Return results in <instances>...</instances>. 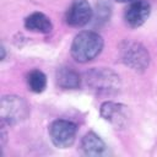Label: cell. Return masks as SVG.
Masks as SVG:
<instances>
[{"label":"cell","instance_id":"cell-14","mask_svg":"<svg viewBox=\"0 0 157 157\" xmlns=\"http://www.w3.org/2000/svg\"><path fill=\"white\" fill-rule=\"evenodd\" d=\"M115 1H118V2H132L135 0H115Z\"/></svg>","mask_w":157,"mask_h":157},{"label":"cell","instance_id":"cell-3","mask_svg":"<svg viewBox=\"0 0 157 157\" xmlns=\"http://www.w3.org/2000/svg\"><path fill=\"white\" fill-rule=\"evenodd\" d=\"M29 115V105L27 101L16 94H7L1 98L0 118L1 125L13 126L22 123Z\"/></svg>","mask_w":157,"mask_h":157},{"label":"cell","instance_id":"cell-9","mask_svg":"<svg viewBox=\"0 0 157 157\" xmlns=\"http://www.w3.org/2000/svg\"><path fill=\"white\" fill-rule=\"evenodd\" d=\"M80 150L85 156L98 157V156H104L107 153V145L96 132L88 131L81 139Z\"/></svg>","mask_w":157,"mask_h":157},{"label":"cell","instance_id":"cell-8","mask_svg":"<svg viewBox=\"0 0 157 157\" xmlns=\"http://www.w3.org/2000/svg\"><path fill=\"white\" fill-rule=\"evenodd\" d=\"M151 13V5L147 0H135L129 2L124 11L125 23L131 28L142 26Z\"/></svg>","mask_w":157,"mask_h":157},{"label":"cell","instance_id":"cell-7","mask_svg":"<svg viewBox=\"0 0 157 157\" xmlns=\"http://www.w3.org/2000/svg\"><path fill=\"white\" fill-rule=\"evenodd\" d=\"M101 117L112 124L115 129H123L126 126L129 120L128 107L123 103H117L113 101H105L99 107Z\"/></svg>","mask_w":157,"mask_h":157},{"label":"cell","instance_id":"cell-10","mask_svg":"<svg viewBox=\"0 0 157 157\" xmlns=\"http://www.w3.org/2000/svg\"><path fill=\"white\" fill-rule=\"evenodd\" d=\"M23 25L26 29L31 32H36V33H42V34L50 33L53 29V23L50 18L43 12H38V11L29 13L25 18Z\"/></svg>","mask_w":157,"mask_h":157},{"label":"cell","instance_id":"cell-6","mask_svg":"<svg viewBox=\"0 0 157 157\" xmlns=\"http://www.w3.org/2000/svg\"><path fill=\"white\" fill-rule=\"evenodd\" d=\"M93 17V10L88 0H72L65 12V22L71 27H83Z\"/></svg>","mask_w":157,"mask_h":157},{"label":"cell","instance_id":"cell-2","mask_svg":"<svg viewBox=\"0 0 157 157\" xmlns=\"http://www.w3.org/2000/svg\"><path fill=\"white\" fill-rule=\"evenodd\" d=\"M88 88L98 94H114L120 90V77L108 67H92L85 74Z\"/></svg>","mask_w":157,"mask_h":157},{"label":"cell","instance_id":"cell-5","mask_svg":"<svg viewBox=\"0 0 157 157\" xmlns=\"http://www.w3.org/2000/svg\"><path fill=\"white\" fill-rule=\"evenodd\" d=\"M49 137L52 144L58 148H67L72 146L76 140L77 134V125L66 119H55L50 123L49 129Z\"/></svg>","mask_w":157,"mask_h":157},{"label":"cell","instance_id":"cell-4","mask_svg":"<svg viewBox=\"0 0 157 157\" xmlns=\"http://www.w3.org/2000/svg\"><path fill=\"white\" fill-rule=\"evenodd\" d=\"M120 59L135 72H144L150 65V53L139 42L125 40L120 45Z\"/></svg>","mask_w":157,"mask_h":157},{"label":"cell","instance_id":"cell-13","mask_svg":"<svg viewBox=\"0 0 157 157\" xmlns=\"http://www.w3.org/2000/svg\"><path fill=\"white\" fill-rule=\"evenodd\" d=\"M1 52H2V55H1V60L5 59V47H1Z\"/></svg>","mask_w":157,"mask_h":157},{"label":"cell","instance_id":"cell-12","mask_svg":"<svg viewBox=\"0 0 157 157\" xmlns=\"http://www.w3.org/2000/svg\"><path fill=\"white\" fill-rule=\"evenodd\" d=\"M27 85L28 88L33 93H42L47 87V76L43 71L34 69L27 75Z\"/></svg>","mask_w":157,"mask_h":157},{"label":"cell","instance_id":"cell-1","mask_svg":"<svg viewBox=\"0 0 157 157\" xmlns=\"http://www.w3.org/2000/svg\"><path fill=\"white\" fill-rule=\"evenodd\" d=\"M104 40L101 34L93 31H82L77 33L71 43L70 54L81 64L92 61L103 50Z\"/></svg>","mask_w":157,"mask_h":157},{"label":"cell","instance_id":"cell-11","mask_svg":"<svg viewBox=\"0 0 157 157\" xmlns=\"http://www.w3.org/2000/svg\"><path fill=\"white\" fill-rule=\"evenodd\" d=\"M81 81L80 74L70 66H60L56 70V83L63 90H77Z\"/></svg>","mask_w":157,"mask_h":157}]
</instances>
